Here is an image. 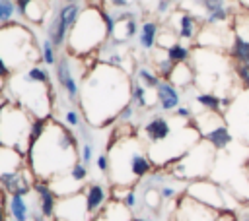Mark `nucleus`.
I'll return each instance as SVG.
<instances>
[{"mask_svg": "<svg viewBox=\"0 0 249 221\" xmlns=\"http://www.w3.org/2000/svg\"><path fill=\"white\" fill-rule=\"evenodd\" d=\"M202 140H206L214 149H226L231 143L233 136H231V130H230L228 122H222L220 126H216L214 130H210L208 134H204Z\"/></svg>", "mask_w": 249, "mask_h": 221, "instance_id": "obj_22", "label": "nucleus"}, {"mask_svg": "<svg viewBox=\"0 0 249 221\" xmlns=\"http://www.w3.org/2000/svg\"><path fill=\"white\" fill-rule=\"evenodd\" d=\"M53 221H64V219H58V217H54V219H53Z\"/></svg>", "mask_w": 249, "mask_h": 221, "instance_id": "obj_54", "label": "nucleus"}, {"mask_svg": "<svg viewBox=\"0 0 249 221\" xmlns=\"http://www.w3.org/2000/svg\"><path fill=\"white\" fill-rule=\"evenodd\" d=\"M158 35H160V23L154 19H146L138 31V45L144 50H152L158 45Z\"/></svg>", "mask_w": 249, "mask_h": 221, "instance_id": "obj_21", "label": "nucleus"}, {"mask_svg": "<svg viewBox=\"0 0 249 221\" xmlns=\"http://www.w3.org/2000/svg\"><path fill=\"white\" fill-rule=\"evenodd\" d=\"M31 217H33V221H49V219H45L39 211H37V213H31Z\"/></svg>", "mask_w": 249, "mask_h": 221, "instance_id": "obj_51", "label": "nucleus"}, {"mask_svg": "<svg viewBox=\"0 0 249 221\" xmlns=\"http://www.w3.org/2000/svg\"><path fill=\"white\" fill-rule=\"evenodd\" d=\"M233 72H235V78L239 79V83L249 89V64H241V62H233Z\"/></svg>", "mask_w": 249, "mask_h": 221, "instance_id": "obj_38", "label": "nucleus"}, {"mask_svg": "<svg viewBox=\"0 0 249 221\" xmlns=\"http://www.w3.org/2000/svg\"><path fill=\"white\" fill-rule=\"evenodd\" d=\"M128 209H134L136 205H138V192H136V186H130L128 190H126V194L123 196V200H121Z\"/></svg>", "mask_w": 249, "mask_h": 221, "instance_id": "obj_39", "label": "nucleus"}, {"mask_svg": "<svg viewBox=\"0 0 249 221\" xmlns=\"http://www.w3.org/2000/svg\"><path fill=\"white\" fill-rule=\"evenodd\" d=\"M228 54L233 62H241V64H249V39H243L239 35L233 33Z\"/></svg>", "mask_w": 249, "mask_h": 221, "instance_id": "obj_25", "label": "nucleus"}, {"mask_svg": "<svg viewBox=\"0 0 249 221\" xmlns=\"http://www.w3.org/2000/svg\"><path fill=\"white\" fill-rule=\"evenodd\" d=\"M66 4H72V2H82V0H64Z\"/></svg>", "mask_w": 249, "mask_h": 221, "instance_id": "obj_53", "label": "nucleus"}, {"mask_svg": "<svg viewBox=\"0 0 249 221\" xmlns=\"http://www.w3.org/2000/svg\"><path fill=\"white\" fill-rule=\"evenodd\" d=\"M134 109H136V107H134L132 103H128V105H124V107H123V110L119 112V116H117V120H119V122H128V120H130V118L134 116Z\"/></svg>", "mask_w": 249, "mask_h": 221, "instance_id": "obj_41", "label": "nucleus"}, {"mask_svg": "<svg viewBox=\"0 0 249 221\" xmlns=\"http://www.w3.org/2000/svg\"><path fill=\"white\" fill-rule=\"evenodd\" d=\"M160 194H161L163 200H173L177 196V190L173 186H169V184H163V186H160Z\"/></svg>", "mask_w": 249, "mask_h": 221, "instance_id": "obj_45", "label": "nucleus"}, {"mask_svg": "<svg viewBox=\"0 0 249 221\" xmlns=\"http://www.w3.org/2000/svg\"><path fill=\"white\" fill-rule=\"evenodd\" d=\"M82 6L80 2H72V4H64L58 8L56 16L53 17V21L47 25V37L53 41V45L56 48L66 47L68 41V33L74 27V23L78 21L80 14H82Z\"/></svg>", "mask_w": 249, "mask_h": 221, "instance_id": "obj_10", "label": "nucleus"}, {"mask_svg": "<svg viewBox=\"0 0 249 221\" xmlns=\"http://www.w3.org/2000/svg\"><path fill=\"white\" fill-rule=\"evenodd\" d=\"M173 221H235V215L230 209H216L183 196V200L177 204Z\"/></svg>", "mask_w": 249, "mask_h": 221, "instance_id": "obj_9", "label": "nucleus"}, {"mask_svg": "<svg viewBox=\"0 0 249 221\" xmlns=\"http://www.w3.org/2000/svg\"><path fill=\"white\" fill-rule=\"evenodd\" d=\"M68 174H70L72 180H76L78 184L84 186V182L88 180V165H86L84 161H76V163L68 169Z\"/></svg>", "mask_w": 249, "mask_h": 221, "instance_id": "obj_33", "label": "nucleus"}, {"mask_svg": "<svg viewBox=\"0 0 249 221\" xmlns=\"http://www.w3.org/2000/svg\"><path fill=\"white\" fill-rule=\"evenodd\" d=\"M138 2H140L144 8H146V6H154V8H156V2H158V0H138Z\"/></svg>", "mask_w": 249, "mask_h": 221, "instance_id": "obj_50", "label": "nucleus"}, {"mask_svg": "<svg viewBox=\"0 0 249 221\" xmlns=\"http://www.w3.org/2000/svg\"><path fill=\"white\" fill-rule=\"evenodd\" d=\"M16 12H18L16 0H0V25L10 23Z\"/></svg>", "mask_w": 249, "mask_h": 221, "instance_id": "obj_34", "label": "nucleus"}, {"mask_svg": "<svg viewBox=\"0 0 249 221\" xmlns=\"http://www.w3.org/2000/svg\"><path fill=\"white\" fill-rule=\"evenodd\" d=\"M200 21L196 16L189 12H177L175 14V33L183 41H195L200 33Z\"/></svg>", "mask_w": 249, "mask_h": 221, "instance_id": "obj_17", "label": "nucleus"}, {"mask_svg": "<svg viewBox=\"0 0 249 221\" xmlns=\"http://www.w3.org/2000/svg\"><path fill=\"white\" fill-rule=\"evenodd\" d=\"M25 165H27L25 153L18 151L16 147H10V145L0 143V174L12 173V171H19Z\"/></svg>", "mask_w": 249, "mask_h": 221, "instance_id": "obj_20", "label": "nucleus"}, {"mask_svg": "<svg viewBox=\"0 0 249 221\" xmlns=\"http://www.w3.org/2000/svg\"><path fill=\"white\" fill-rule=\"evenodd\" d=\"M33 0H16V8H18V14L21 16V17H25V12H27V8H29V4H31Z\"/></svg>", "mask_w": 249, "mask_h": 221, "instance_id": "obj_48", "label": "nucleus"}, {"mask_svg": "<svg viewBox=\"0 0 249 221\" xmlns=\"http://www.w3.org/2000/svg\"><path fill=\"white\" fill-rule=\"evenodd\" d=\"M132 81L123 68L99 62L91 66L80 85L78 107L88 126L103 128L117 120L124 105L130 103Z\"/></svg>", "mask_w": 249, "mask_h": 221, "instance_id": "obj_1", "label": "nucleus"}, {"mask_svg": "<svg viewBox=\"0 0 249 221\" xmlns=\"http://www.w3.org/2000/svg\"><path fill=\"white\" fill-rule=\"evenodd\" d=\"M169 81L175 87H189L195 81V68L189 62L175 64V68H173V72L169 76Z\"/></svg>", "mask_w": 249, "mask_h": 221, "instance_id": "obj_24", "label": "nucleus"}, {"mask_svg": "<svg viewBox=\"0 0 249 221\" xmlns=\"http://www.w3.org/2000/svg\"><path fill=\"white\" fill-rule=\"evenodd\" d=\"M33 192L37 194V200H39V213L53 221L54 215H56V204H58V196L54 194V190L51 188V182L49 180H41L37 178L35 184H33Z\"/></svg>", "mask_w": 249, "mask_h": 221, "instance_id": "obj_15", "label": "nucleus"}, {"mask_svg": "<svg viewBox=\"0 0 249 221\" xmlns=\"http://www.w3.org/2000/svg\"><path fill=\"white\" fill-rule=\"evenodd\" d=\"M25 157L37 178L51 180L66 173L80 159L78 136L74 134V128L51 118L45 134L31 149H27Z\"/></svg>", "mask_w": 249, "mask_h": 221, "instance_id": "obj_2", "label": "nucleus"}, {"mask_svg": "<svg viewBox=\"0 0 249 221\" xmlns=\"http://www.w3.org/2000/svg\"><path fill=\"white\" fill-rule=\"evenodd\" d=\"M10 91L16 103L33 116H51V74L41 64H29L23 72L10 78Z\"/></svg>", "mask_w": 249, "mask_h": 221, "instance_id": "obj_4", "label": "nucleus"}, {"mask_svg": "<svg viewBox=\"0 0 249 221\" xmlns=\"http://www.w3.org/2000/svg\"><path fill=\"white\" fill-rule=\"evenodd\" d=\"M58 219H64V221H91V213L88 211V205H86V196H84V190L82 192H76L72 196H64V198H58V204H56V215Z\"/></svg>", "mask_w": 249, "mask_h": 221, "instance_id": "obj_12", "label": "nucleus"}, {"mask_svg": "<svg viewBox=\"0 0 249 221\" xmlns=\"http://www.w3.org/2000/svg\"><path fill=\"white\" fill-rule=\"evenodd\" d=\"M54 76H56V81H58L60 89L66 93L68 101L78 105V101H80V83L76 81V78L72 74L70 54L68 52L60 54V58L56 60V64H54Z\"/></svg>", "mask_w": 249, "mask_h": 221, "instance_id": "obj_13", "label": "nucleus"}, {"mask_svg": "<svg viewBox=\"0 0 249 221\" xmlns=\"http://www.w3.org/2000/svg\"><path fill=\"white\" fill-rule=\"evenodd\" d=\"M235 217H237V221H249V207H245L243 211H239Z\"/></svg>", "mask_w": 249, "mask_h": 221, "instance_id": "obj_49", "label": "nucleus"}, {"mask_svg": "<svg viewBox=\"0 0 249 221\" xmlns=\"http://www.w3.org/2000/svg\"><path fill=\"white\" fill-rule=\"evenodd\" d=\"M39 56H41V62H43L45 66H54V64H56V60H58V58H56V47L53 45V41H51L49 37L43 39Z\"/></svg>", "mask_w": 249, "mask_h": 221, "instance_id": "obj_32", "label": "nucleus"}, {"mask_svg": "<svg viewBox=\"0 0 249 221\" xmlns=\"http://www.w3.org/2000/svg\"><path fill=\"white\" fill-rule=\"evenodd\" d=\"M80 161H84L86 165H89L93 161V145L89 142H84L80 145Z\"/></svg>", "mask_w": 249, "mask_h": 221, "instance_id": "obj_40", "label": "nucleus"}, {"mask_svg": "<svg viewBox=\"0 0 249 221\" xmlns=\"http://www.w3.org/2000/svg\"><path fill=\"white\" fill-rule=\"evenodd\" d=\"M173 43H177V33H173V31H169V29H165V31H160V35H158V48H161V50H165V48H169Z\"/></svg>", "mask_w": 249, "mask_h": 221, "instance_id": "obj_37", "label": "nucleus"}, {"mask_svg": "<svg viewBox=\"0 0 249 221\" xmlns=\"http://www.w3.org/2000/svg\"><path fill=\"white\" fill-rule=\"evenodd\" d=\"M171 4H173V0H158L154 12H156L158 16H165V14L171 10Z\"/></svg>", "mask_w": 249, "mask_h": 221, "instance_id": "obj_44", "label": "nucleus"}, {"mask_svg": "<svg viewBox=\"0 0 249 221\" xmlns=\"http://www.w3.org/2000/svg\"><path fill=\"white\" fill-rule=\"evenodd\" d=\"M136 81H140L142 85H146L148 89H156L161 81V78L158 76L156 70H150L148 66H140L136 70Z\"/></svg>", "mask_w": 249, "mask_h": 221, "instance_id": "obj_28", "label": "nucleus"}, {"mask_svg": "<svg viewBox=\"0 0 249 221\" xmlns=\"http://www.w3.org/2000/svg\"><path fill=\"white\" fill-rule=\"evenodd\" d=\"M173 68H175V64L165 56V50H163V56L161 58H156V72H158V76L161 79H169Z\"/></svg>", "mask_w": 249, "mask_h": 221, "instance_id": "obj_35", "label": "nucleus"}, {"mask_svg": "<svg viewBox=\"0 0 249 221\" xmlns=\"http://www.w3.org/2000/svg\"><path fill=\"white\" fill-rule=\"evenodd\" d=\"M33 114L12 99L0 103V143L27 153Z\"/></svg>", "mask_w": 249, "mask_h": 221, "instance_id": "obj_7", "label": "nucleus"}, {"mask_svg": "<svg viewBox=\"0 0 249 221\" xmlns=\"http://www.w3.org/2000/svg\"><path fill=\"white\" fill-rule=\"evenodd\" d=\"M173 114H175V116H179V118H183V120H191V118H193V110H191L189 107H181V105L175 109V112H173Z\"/></svg>", "mask_w": 249, "mask_h": 221, "instance_id": "obj_47", "label": "nucleus"}, {"mask_svg": "<svg viewBox=\"0 0 249 221\" xmlns=\"http://www.w3.org/2000/svg\"><path fill=\"white\" fill-rule=\"evenodd\" d=\"M12 72H14V70L10 68V64H8V62H6L2 56H0V78L8 81V79L12 78Z\"/></svg>", "mask_w": 249, "mask_h": 221, "instance_id": "obj_46", "label": "nucleus"}, {"mask_svg": "<svg viewBox=\"0 0 249 221\" xmlns=\"http://www.w3.org/2000/svg\"><path fill=\"white\" fill-rule=\"evenodd\" d=\"M196 2L204 10L206 16L208 14H214V12L222 10V8H228V0H196Z\"/></svg>", "mask_w": 249, "mask_h": 221, "instance_id": "obj_36", "label": "nucleus"}, {"mask_svg": "<svg viewBox=\"0 0 249 221\" xmlns=\"http://www.w3.org/2000/svg\"><path fill=\"white\" fill-rule=\"evenodd\" d=\"M214 147L206 140H198L179 161L171 165V174L181 180H198L210 174L214 163Z\"/></svg>", "mask_w": 249, "mask_h": 221, "instance_id": "obj_8", "label": "nucleus"}, {"mask_svg": "<svg viewBox=\"0 0 249 221\" xmlns=\"http://www.w3.org/2000/svg\"><path fill=\"white\" fill-rule=\"evenodd\" d=\"M142 202H144V205H146L150 211H158L160 205H161V202H163V198H161V194H160V188L146 186V190H144V194H142Z\"/></svg>", "mask_w": 249, "mask_h": 221, "instance_id": "obj_31", "label": "nucleus"}, {"mask_svg": "<svg viewBox=\"0 0 249 221\" xmlns=\"http://www.w3.org/2000/svg\"><path fill=\"white\" fill-rule=\"evenodd\" d=\"M0 56L10 64L12 70L27 66L33 58H37L33 33L25 25L14 21L0 25Z\"/></svg>", "mask_w": 249, "mask_h": 221, "instance_id": "obj_6", "label": "nucleus"}, {"mask_svg": "<svg viewBox=\"0 0 249 221\" xmlns=\"http://www.w3.org/2000/svg\"><path fill=\"white\" fill-rule=\"evenodd\" d=\"M109 155V180L119 186H136L154 169V161L148 155L146 145L134 138H121L107 145Z\"/></svg>", "mask_w": 249, "mask_h": 221, "instance_id": "obj_3", "label": "nucleus"}, {"mask_svg": "<svg viewBox=\"0 0 249 221\" xmlns=\"http://www.w3.org/2000/svg\"><path fill=\"white\" fill-rule=\"evenodd\" d=\"M109 41V31L103 21L101 6H86L68 33L66 52L70 56L82 58L91 52L101 50V47Z\"/></svg>", "mask_w": 249, "mask_h": 221, "instance_id": "obj_5", "label": "nucleus"}, {"mask_svg": "<svg viewBox=\"0 0 249 221\" xmlns=\"http://www.w3.org/2000/svg\"><path fill=\"white\" fill-rule=\"evenodd\" d=\"M109 155L107 153H101V155H97L95 157V167H97V171L99 173H109Z\"/></svg>", "mask_w": 249, "mask_h": 221, "instance_id": "obj_42", "label": "nucleus"}, {"mask_svg": "<svg viewBox=\"0 0 249 221\" xmlns=\"http://www.w3.org/2000/svg\"><path fill=\"white\" fill-rule=\"evenodd\" d=\"M130 103H132L136 109H146V107H150V101H148V87L142 85L140 81H134V83H132Z\"/></svg>", "mask_w": 249, "mask_h": 221, "instance_id": "obj_29", "label": "nucleus"}, {"mask_svg": "<svg viewBox=\"0 0 249 221\" xmlns=\"http://www.w3.org/2000/svg\"><path fill=\"white\" fill-rule=\"evenodd\" d=\"M165 56L173 62V64H183V62H189L191 60V56H193V52H191V48L187 47V45H183V43H173L169 48H165Z\"/></svg>", "mask_w": 249, "mask_h": 221, "instance_id": "obj_27", "label": "nucleus"}, {"mask_svg": "<svg viewBox=\"0 0 249 221\" xmlns=\"http://www.w3.org/2000/svg\"><path fill=\"white\" fill-rule=\"evenodd\" d=\"M195 101L204 109V110H212V112H222L224 114V103H222V97L216 95V93H210V91H202L195 97Z\"/></svg>", "mask_w": 249, "mask_h": 221, "instance_id": "obj_26", "label": "nucleus"}, {"mask_svg": "<svg viewBox=\"0 0 249 221\" xmlns=\"http://www.w3.org/2000/svg\"><path fill=\"white\" fill-rule=\"evenodd\" d=\"M185 196H189L191 200H195V202H198V204L216 207V209H228V205H226V196H224L222 188H220L218 184H214L212 180H208V178L191 180V182L187 184Z\"/></svg>", "mask_w": 249, "mask_h": 221, "instance_id": "obj_11", "label": "nucleus"}, {"mask_svg": "<svg viewBox=\"0 0 249 221\" xmlns=\"http://www.w3.org/2000/svg\"><path fill=\"white\" fill-rule=\"evenodd\" d=\"M132 4V0H105V6H109L111 10H128Z\"/></svg>", "mask_w": 249, "mask_h": 221, "instance_id": "obj_43", "label": "nucleus"}, {"mask_svg": "<svg viewBox=\"0 0 249 221\" xmlns=\"http://www.w3.org/2000/svg\"><path fill=\"white\" fill-rule=\"evenodd\" d=\"M8 213L14 221H29V205L25 196L21 194H12L8 196Z\"/></svg>", "mask_w": 249, "mask_h": 221, "instance_id": "obj_23", "label": "nucleus"}, {"mask_svg": "<svg viewBox=\"0 0 249 221\" xmlns=\"http://www.w3.org/2000/svg\"><path fill=\"white\" fill-rule=\"evenodd\" d=\"M156 101L161 110H175L181 103V93L169 79H161L156 87Z\"/></svg>", "mask_w": 249, "mask_h": 221, "instance_id": "obj_19", "label": "nucleus"}, {"mask_svg": "<svg viewBox=\"0 0 249 221\" xmlns=\"http://www.w3.org/2000/svg\"><path fill=\"white\" fill-rule=\"evenodd\" d=\"M49 12V4L45 0H33L25 12V19L33 21V23H41L45 19V14Z\"/></svg>", "mask_w": 249, "mask_h": 221, "instance_id": "obj_30", "label": "nucleus"}, {"mask_svg": "<svg viewBox=\"0 0 249 221\" xmlns=\"http://www.w3.org/2000/svg\"><path fill=\"white\" fill-rule=\"evenodd\" d=\"M84 196H86V205H88V211L91 213V217L95 213H99L101 207L111 200V192H107V188L103 184H99V182L86 184Z\"/></svg>", "mask_w": 249, "mask_h": 221, "instance_id": "obj_18", "label": "nucleus"}, {"mask_svg": "<svg viewBox=\"0 0 249 221\" xmlns=\"http://www.w3.org/2000/svg\"><path fill=\"white\" fill-rule=\"evenodd\" d=\"M237 2H241V0H237Z\"/></svg>", "mask_w": 249, "mask_h": 221, "instance_id": "obj_55", "label": "nucleus"}, {"mask_svg": "<svg viewBox=\"0 0 249 221\" xmlns=\"http://www.w3.org/2000/svg\"><path fill=\"white\" fill-rule=\"evenodd\" d=\"M0 221H6V207H4V204H0Z\"/></svg>", "mask_w": 249, "mask_h": 221, "instance_id": "obj_52", "label": "nucleus"}, {"mask_svg": "<svg viewBox=\"0 0 249 221\" xmlns=\"http://www.w3.org/2000/svg\"><path fill=\"white\" fill-rule=\"evenodd\" d=\"M175 126L173 122L167 118V116H161V114H156L152 116L144 126H142V134L146 138V145H152V143H160L163 140H167L171 134H173Z\"/></svg>", "mask_w": 249, "mask_h": 221, "instance_id": "obj_14", "label": "nucleus"}, {"mask_svg": "<svg viewBox=\"0 0 249 221\" xmlns=\"http://www.w3.org/2000/svg\"><path fill=\"white\" fill-rule=\"evenodd\" d=\"M91 221H134L132 209H128L121 200H109Z\"/></svg>", "mask_w": 249, "mask_h": 221, "instance_id": "obj_16", "label": "nucleus"}]
</instances>
